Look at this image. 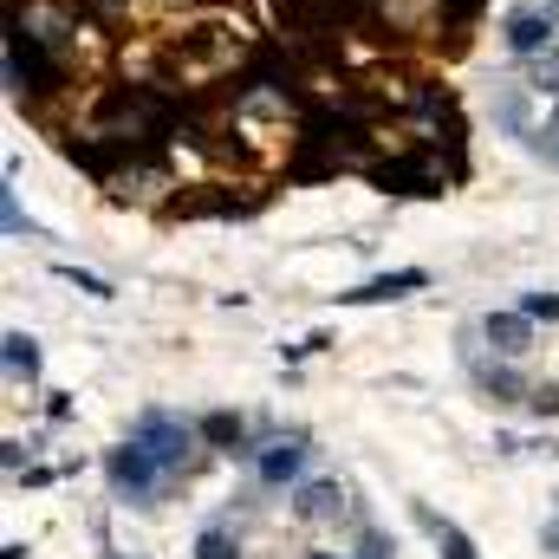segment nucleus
I'll use <instances>...</instances> for the list:
<instances>
[{"instance_id":"f257e3e1","label":"nucleus","mask_w":559,"mask_h":559,"mask_svg":"<svg viewBox=\"0 0 559 559\" xmlns=\"http://www.w3.org/2000/svg\"><path fill=\"white\" fill-rule=\"evenodd\" d=\"M105 475H111V495H118L124 508H150V501L169 488V475L156 468V455H150L143 442H118V449L105 455Z\"/></svg>"},{"instance_id":"f03ea898","label":"nucleus","mask_w":559,"mask_h":559,"mask_svg":"<svg viewBox=\"0 0 559 559\" xmlns=\"http://www.w3.org/2000/svg\"><path fill=\"white\" fill-rule=\"evenodd\" d=\"M195 436H202V429H189V423L169 417V411H138V423H131V442H143V449L156 455V468H163L169 481L182 475V462H189Z\"/></svg>"},{"instance_id":"7ed1b4c3","label":"nucleus","mask_w":559,"mask_h":559,"mask_svg":"<svg viewBox=\"0 0 559 559\" xmlns=\"http://www.w3.org/2000/svg\"><path fill=\"white\" fill-rule=\"evenodd\" d=\"M306 436H274L267 449H254V475H261V488H286V481H299V468H306Z\"/></svg>"},{"instance_id":"20e7f679","label":"nucleus","mask_w":559,"mask_h":559,"mask_svg":"<svg viewBox=\"0 0 559 559\" xmlns=\"http://www.w3.org/2000/svg\"><path fill=\"white\" fill-rule=\"evenodd\" d=\"M554 33H559L554 13H540V7H521V13L508 20V52H514V59H540V52L554 46Z\"/></svg>"},{"instance_id":"39448f33","label":"nucleus","mask_w":559,"mask_h":559,"mask_svg":"<svg viewBox=\"0 0 559 559\" xmlns=\"http://www.w3.org/2000/svg\"><path fill=\"white\" fill-rule=\"evenodd\" d=\"M228 52H241V39L222 26V20H202V26H189L182 39H176V59H228Z\"/></svg>"},{"instance_id":"423d86ee","label":"nucleus","mask_w":559,"mask_h":559,"mask_svg":"<svg viewBox=\"0 0 559 559\" xmlns=\"http://www.w3.org/2000/svg\"><path fill=\"white\" fill-rule=\"evenodd\" d=\"M481 332H488V345H495V352H508V358H521V352L534 345V319H527L521 306H514V312H488V319H481Z\"/></svg>"},{"instance_id":"0eeeda50","label":"nucleus","mask_w":559,"mask_h":559,"mask_svg":"<svg viewBox=\"0 0 559 559\" xmlns=\"http://www.w3.org/2000/svg\"><path fill=\"white\" fill-rule=\"evenodd\" d=\"M417 286H429L423 267H397V274L365 280V286H358V293H345V299H352V306H384V299H404V293H417Z\"/></svg>"},{"instance_id":"6e6552de","label":"nucleus","mask_w":559,"mask_h":559,"mask_svg":"<svg viewBox=\"0 0 559 559\" xmlns=\"http://www.w3.org/2000/svg\"><path fill=\"white\" fill-rule=\"evenodd\" d=\"M293 508H299V521H332V514L345 508V488H338V481H306Z\"/></svg>"},{"instance_id":"1a4fd4ad","label":"nucleus","mask_w":559,"mask_h":559,"mask_svg":"<svg viewBox=\"0 0 559 559\" xmlns=\"http://www.w3.org/2000/svg\"><path fill=\"white\" fill-rule=\"evenodd\" d=\"M202 442H215V449H241V455H254L248 449V423L228 417V411H215V417H202Z\"/></svg>"},{"instance_id":"9d476101","label":"nucleus","mask_w":559,"mask_h":559,"mask_svg":"<svg viewBox=\"0 0 559 559\" xmlns=\"http://www.w3.org/2000/svg\"><path fill=\"white\" fill-rule=\"evenodd\" d=\"M0 345H7V352H0V358H7V378H39V345H33L26 332H7Z\"/></svg>"},{"instance_id":"9b49d317","label":"nucleus","mask_w":559,"mask_h":559,"mask_svg":"<svg viewBox=\"0 0 559 559\" xmlns=\"http://www.w3.org/2000/svg\"><path fill=\"white\" fill-rule=\"evenodd\" d=\"M423 527L436 534V547H442V559H481V554H475V547H468V534H462L455 521H436V514L423 508Z\"/></svg>"},{"instance_id":"f8f14e48","label":"nucleus","mask_w":559,"mask_h":559,"mask_svg":"<svg viewBox=\"0 0 559 559\" xmlns=\"http://www.w3.org/2000/svg\"><path fill=\"white\" fill-rule=\"evenodd\" d=\"M481 384H488V397L495 404H527V384L508 371V365H495V371H481Z\"/></svg>"},{"instance_id":"ddd939ff","label":"nucleus","mask_w":559,"mask_h":559,"mask_svg":"<svg viewBox=\"0 0 559 559\" xmlns=\"http://www.w3.org/2000/svg\"><path fill=\"white\" fill-rule=\"evenodd\" d=\"M534 92H540V98H559V46H547V52L534 59Z\"/></svg>"},{"instance_id":"4468645a","label":"nucleus","mask_w":559,"mask_h":559,"mask_svg":"<svg viewBox=\"0 0 559 559\" xmlns=\"http://www.w3.org/2000/svg\"><path fill=\"white\" fill-rule=\"evenodd\" d=\"M195 559H241V547H235V540H228L222 527H209V534L195 540Z\"/></svg>"},{"instance_id":"2eb2a0df","label":"nucleus","mask_w":559,"mask_h":559,"mask_svg":"<svg viewBox=\"0 0 559 559\" xmlns=\"http://www.w3.org/2000/svg\"><path fill=\"white\" fill-rule=\"evenodd\" d=\"M521 312L527 319H559V293H521Z\"/></svg>"},{"instance_id":"dca6fc26","label":"nucleus","mask_w":559,"mask_h":559,"mask_svg":"<svg viewBox=\"0 0 559 559\" xmlns=\"http://www.w3.org/2000/svg\"><path fill=\"white\" fill-rule=\"evenodd\" d=\"M59 280H72L79 293H92V299H111V280H98V274H79V267H59Z\"/></svg>"},{"instance_id":"f3484780","label":"nucleus","mask_w":559,"mask_h":559,"mask_svg":"<svg viewBox=\"0 0 559 559\" xmlns=\"http://www.w3.org/2000/svg\"><path fill=\"white\" fill-rule=\"evenodd\" d=\"M527 411H540V417H559V384H534V391H527Z\"/></svg>"},{"instance_id":"a211bd4d","label":"nucleus","mask_w":559,"mask_h":559,"mask_svg":"<svg viewBox=\"0 0 559 559\" xmlns=\"http://www.w3.org/2000/svg\"><path fill=\"white\" fill-rule=\"evenodd\" d=\"M0 222H7V235H33V222L20 215V202H13V189L0 195Z\"/></svg>"},{"instance_id":"6ab92c4d","label":"nucleus","mask_w":559,"mask_h":559,"mask_svg":"<svg viewBox=\"0 0 559 559\" xmlns=\"http://www.w3.org/2000/svg\"><path fill=\"white\" fill-rule=\"evenodd\" d=\"M131 0H79V13H92V20H118Z\"/></svg>"},{"instance_id":"aec40b11","label":"nucleus","mask_w":559,"mask_h":559,"mask_svg":"<svg viewBox=\"0 0 559 559\" xmlns=\"http://www.w3.org/2000/svg\"><path fill=\"white\" fill-rule=\"evenodd\" d=\"M442 7H449V20H455V26H468V20H475L488 0H442Z\"/></svg>"},{"instance_id":"412c9836","label":"nucleus","mask_w":559,"mask_h":559,"mask_svg":"<svg viewBox=\"0 0 559 559\" xmlns=\"http://www.w3.org/2000/svg\"><path fill=\"white\" fill-rule=\"evenodd\" d=\"M365 559H391V547H384V534H365Z\"/></svg>"},{"instance_id":"4be33fe9","label":"nucleus","mask_w":559,"mask_h":559,"mask_svg":"<svg viewBox=\"0 0 559 559\" xmlns=\"http://www.w3.org/2000/svg\"><path fill=\"white\" fill-rule=\"evenodd\" d=\"M547 554H559V514L547 521Z\"/></svg>"},{"instance_id":"5701e85b","label":"nucleus","mask_w":559,"mask_h":559,"mask_svg":"<svg viewBox=\"0 0 559 559\" xmlns=\"http://www.w3.org/2000/svg\"><path fill=\"white\" fill-rule=\"evenodd\" d=\"M163 7H176V0H163ZM182 7H189V0H182Z\"/></svg>"},{"instance_id":"b1692460","label":"nucleus","mask_w":559,"mask_h":559,"mask_svg":"<svg viewBox=\"0 0 559 559\" xmlns=\"http://www.w3.org/2000/svg\"><path fill=\"white\" fill-rule=\"evenodd\" d=\"M312 559H332V554H312Z\"/></svg>"},{"instance_id":"393cba45","label":"nucleus","mask_w":559,"mask_h":559,"mask_svg":"<svg viewBox=\"0 0 559 559\" xmlns=\"http://www.w3.org/2000/svg\"><path fill=\"white\" fill-rule=\"evenodd\" d=\"M131 559H143V554H131Z\"/></svg>"},{"instance_id":"a878e982","label":"nucleus","mask_w":559,"mask_h":559,"mask_svg":"<svg viewBox=\"0 0 559 559\" xmlns=\"http://www.w3.org/2000/svg\"><path fill=\"white\" fill-rule=\"evenodd\" d=\"M554 156H559V150H554Z\"/></svg>"}]
</instances>
